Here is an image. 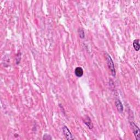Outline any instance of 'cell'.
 I'll list each match as a JSON object with an SVG mask.
<instances>
[{"label":"cell","mask_w":140,"mask_h":140,"mask_svg":"<svg viewBox=\"0 0 140 140\" xmlns=\"http://www.w3.org/2000/svg\"><path fill=\"white\" fill-rule=\"evenodd\" d=\"M115 105L118 112L120 113H122L123 110H124V107H123L122 103L121 102V101L119 100H117L115 101Z\"/></svg>","instance_id":"4"},{"label":"cell","mask_w":140,"mask_h":140,"mask_svg":"<svg viewBox=\"0 0 140 140\" xmlns=\"http://www.w3.org/2000/svg\"><path fill=\"white\" fill-rule=\"evenodd\" d=\"M43 140H52V138L51 136H50L48 134H44L43 137Z\"/></svg>","instance_id":"9"},{"label":"cell","mask_w":140,"mask_h":140,"mask_svg":"<svg viewBox=\"0 0 140 140\" xmlns=\"http://www.w3.org/2000/svg\"><path fill=\"white\" fill-rule=\"evenodd\" d=\"M78 33H79V37L81 38H84V30H83L82 28H79V29H78Z\"/></svg>","instance_id":"8"},{"label":"cell","mask_w":140,"mask_h":140,"mask_svg":"<svg viewBox=\"0 0 140 140\" xmlns=\"http://www.w3.org/2000/svg\"><path fill=\"white\" fill-rule=\"evenodd\" d=\"M106 60H107V65L108 66V68H110L111 75H112V76L115 77V65H114L113 61L112 60V58L110 56V55L108 54L107 53H106Z\"/></svg>","instance_id":"1"},{"label":"cell","mask_w":140,"mask_h":140,"mask_svg":"<svg viewBox=\"0 0 140 140\" xmlns=\"http://www.w3.org/2000/svg\"><path fill=\"white\" fill-rule=\"evenodd\" d=\"M63 131L64 136L66 137V139L67 140H73L75 139L73 137L72 134H71L70 130L68 129V128L66 126H64L63 127Z\"/></svg>","instance_id":"3"},{"label":"cell","mask_w":140,"mask_h":140,"mask_svg":"<svg viewBox=\"0 0 140 140\" xmlns=\"http://www.w3.org/2000/svg\"><path fill=\"white\" fill-rule=\"evenodd\" d=\"M75 74L78 77H81L83 75V70L80 67H77L75 70Z\"/></svg>","instance_id":"5"},{"label":"cell","mask_w":140,"mask_h":140,"mask_svg":"<svg viewBox=\"0 0 140 140\" xmlns=\"http://www.w3.org/2000/svg\"><path fill=\"white\" fill-rule=\"evenodd\" d=\"M84 122L85 123V124L90 129H92V128H93V124H92L91 120L90 119V118L89 117H87L86 118H85L84 119Z\"/></svg>","instance_id":"6"},{"label":"cell","mask_w":140,"mask_h":140,"mask_svg":"<svg viewBox=\"0 0 140 140\" xmlns=\"http://www.w3.org/2000/svg\"><path fill=\"white\" fill-rule=\"evenodd\" d=\"M133 46L135 50L137 51H139L140 48V40L139 39H135L134 41L133 42Z\"/></svg>","instance_id":"7"},{"label":"cell","mask_w":140,"mask_h":140,"mask_svg":"<svg viewBox=\"0 0 140 140\" xmlns=\"http://www.w3.org/2000/svg\"><path fill=\"white\" fill-rule=\"evenodd\" d=\"M130 124H131L132 131H133V133L135 135V137H136V139L137 140H139L140 139V129L134 122H131L130 123Z\"/></svg>","instance_id":"2"}]
</instances>
